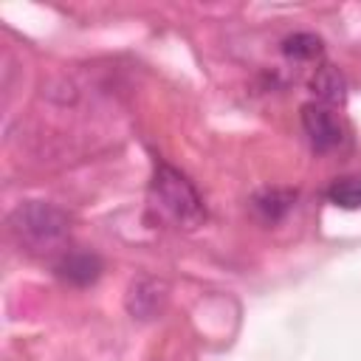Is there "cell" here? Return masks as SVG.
Returning <instances> with one entry per match:
<instances>
[{
    "label": "cell",
    "mask_w": 361,
    "mask_h": 361,
    "mask_svg": "<svg viewBox=\"0 0 361 361\" xmlns=\"http://www.w3.org/2000/svg\"><path fill=\"white\" fill-rule=\"evenodd\" d=\"M282 54L293 62H310V59H319L324 54V42L319 34L313 31H293L282 39Z\"/></svg>",
    "instance_id": "8"
},
{
    "label": "cell",
    "mask_w": 361,
    "mask_h": 361,
    "mask_svg": "<svg viewBox=\"0 0 361 361\" xmlns=\"http://www.w3.org/2000/svg\"><path fill=\"white\" fill-rule=\"evenodd\" d=\"M327 200L338 209H361V178L355 175H344V178H336L330 186H327Z\"/></svg>",
    "instance_id": "9"
},
{
    "label": "cell",
    "mask_w": 361,
    "mask_h": 361,
    "mask_svg": "<svg viewBox=\"0 0 361 361\" xmlns=\"http://www.w3.org/2000/svg\"><path fill=\"white\" fill-rule=\"evenodd\" d=\"M166 299H169V288H166L164 279H158V276H138L127 288L124 307H127V313L133 319L149 322V319H155V316L164 313Z\"/></svg>",
    "instance_id": "3"
},
{
    "label": "cell",
    "mask_w": 361,
    "mask_h": 361,
    "mask_svg": "<svg viewBox=\"0 0 361 361\" xmlns=\"http://www.w3.org/2000/svg\"><path fill=\"white\" fill-rule=\"evenodd\" d=\"M296 197L299 195L290 186H262V189H257L251 195L248 209L259 223L274 226V223H279V220H285L290 214V209L296 206Z\"/></svg>",
    "instance_id": "5"
},
{
    "label": "cell",
    "mask_w": 361,
    "mask_h": 361,
    "mask_svg": "<svg viewBox=\"0 0 361 361\" xmlns=\"http://www.w3.org/2000/svg\"><path fill=\"white\" fill-rule=\"evenodd\" d=\"M310 93L319 99V104H341L347 99V79L338 68L333 65H322L316 68V73L310 76Z\"/></svg>",
    "instance_id": "7"
},
{
    "label": "cell",
    "mask_w": 361,
    "mask_h": 361,
    "mask_svg": "<svg viewBox=\"0 0 361 361\" xmlns=\"http://www.w3.org/2000/svg\"><path fill=\"white\" fill-rule=\"evenodd\" d=\"M104 271V262L96 251H65L56 262H54V274L73 285V288H87L93 285Z\"/></svg>",
    "instance_id": "6"
},
{
    "label": "cell",
    "mask_w": 361,
    "mask_h": 361,
    "mask_svg": "<svg viewBox=\"0 0 361 361\" xmlns=\"http://www.w3.org/2000/svg\"><path fill=\"white\" fill-rule=\"evenodd\" d=\"M149 200L172 226L183 231H192L206 220V206L200 192L180 169H175L166 161L155 164V172L149 180Z\"/></svg>",
    "instance_id": "2"
},
{
    "label": "cell",
    "mask_w": 361,
    "mask_h": 361,
    "mask_svg": "<svg viewBox=\"0 0 361 361\" xmlns=\"http://www.w3.org/2000/svg\"><path fill=\"white\" fill-rule=\"evenodd\" d=\"M8 234L20 245V251L31 257H62L65 243H68V214L56 209L54 203L45 200H25L17 209H11L8 220Z\"/></svg>",
    "instance_id": "1"
},
{
    "label": "cell",
    "mask_w": 361,
    "mask_h": 361,
    "mask_svg": "<svg viewBox=\"0 0 361 361\" xmlns=\"http://www.w3.org/2000/svg\"><path fill=\"white\" fill-rule=\"evenodd\" d=\"M302 130H305V135L316 152H330L344 138V130H341L336 113L319 102H307L302 107Z\"/></svg>",
    "instance_id": "4"
}]
</instances>
